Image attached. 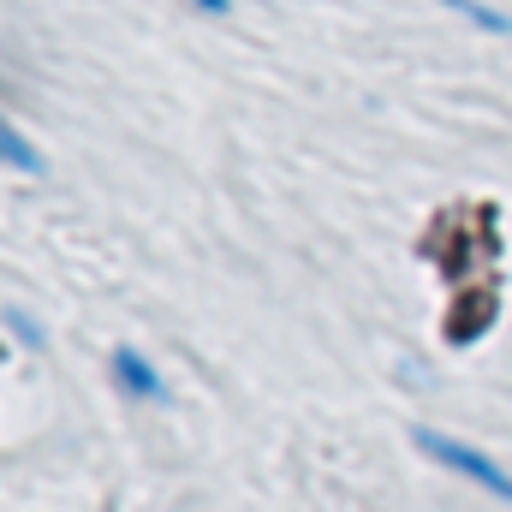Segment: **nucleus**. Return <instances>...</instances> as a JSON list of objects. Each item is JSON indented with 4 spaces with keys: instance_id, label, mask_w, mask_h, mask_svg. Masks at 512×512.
I'll use <instances>...</instances> for the list:
<instances>
[{
    "instance_id": "39448f33",
    "label": "nucleus",
    "mask_w": 512,
    "mask_h": 512,
    "mask_svg": "<svg viewBox=\"0 0 512 512\" xmlns=\"http://www.w3.org/2000/svg\"><path fill=\"white\" fill-rule=\"evenodd\" d=\"M447 12H459V18H471L477 30H495V36H512V12L501 6H489V0H441Z\"/></svg>"
},
{
    "instance_id": "20e7f679",
    "label": "nucleus",
    "mask_w": 512,
    "mask_h": 512,
    "mask_svg": "<svg viewBox=\"0 0 512 512\" xmlns=\"http://www.w3.org/2000/svg\"><path fill=\"white\" fill-rule=\"evenodd\" d=\"M0 167H18V173H30V179H42V173H48V155H42L24 131L12 126L6 114H0Z\"/></svg>"
},
{
    "instance_id": "f257e3e1",
    "label": "nucleus",
    "mask_w": 512,
    "mask_h": 512,
    "mask_svg": "<svg viewBox=\"0 0 512 512\" xmlns=\"http://www.w3.org/2000/svg\"><path fill=\"white\" fill-rule=\"evenodd\" d=\"M411 447H417L423 459L447 465L453 477L477 483V489L495 495L501 507H512V471L507 465H495V453H483V447H471V441H459V435H447V429H411Z\"/></svg>"
},
{
    "instance_id": "7ed1b4c3",
    "label": "nucleus",
    "mask_w": 512,
    "mask_h": 512,
    "mask_svg": "<svg viewBox=\"0 0 512 512\" xmlns=\"http://www.w3.org/2000/svg\"><path fill=\"white\" fill-rule=\"evenodd\" d=\"M495 316H501V298H495V292H465V298L453 304V316H447V340H453V346H471V340L489 334Z\"/></svg>"
},
{
    "instance_id": "0eeeda50",
    "label": "nucleus",
    "mask_w": 512,
    "mask_h": 512,
    "mask_svg": "<svg viewBox=\"0 0 512 512\" xmlns=\"http://www.w3.org/2000/svg\"><path fill=\"white\" fill-rule=\"evenodd\" d=\"M179 6H191V12H203V18H227V12H233V0H179Z\"/></svg>"
},
{
    "instance_id": "f03ea898",
    "label": "nucleus",
    "mask_w": 512,
    "mask_h": 512,
    "mask_svg": "<svg viewBox=\"0 0 512 512\" xmlns=\"http://www.w3.org/2000/svg\"><path fill=\"white\" fill-rule=\"evenodd\" d=\"M108 370H114V387L126 393L131 405H167V382H161V370H155L137 346H114Z\"/></svg>"
},
{
    "instance_id": "423d86ee",
    "label": "nucleus",
    "mask_w": 512,
    "mask_h": 512,
    "mask_svg": "<svg viewBox=\"0 0 512 512\" xmlns=\"http://www.w3.org/2000/svg\"><path fill=\"white\" fill-rule=\"evenodd\" d=\"M6 328H12V334H18V340L30 346V352H42V346H48L42 322H36V316H24V310H6Z\"/></svg>"
}]
</instances>
